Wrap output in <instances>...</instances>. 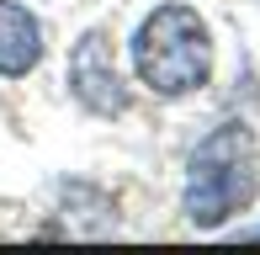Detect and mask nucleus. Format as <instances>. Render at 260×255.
Instances as JSON below:
<instances>
[{"instance_id": "1", "label": "nucleus", "mask_w": 260, "mask_h": 255, "mask_svg": "<svg viewBox=\"0 0 260 255\" xmlns=\"http://www.w3.org/2000/svg\"><path fill=\"white\" fill-rule=\"evenodd\" d=\"M260 197V149L244 122H218L186 160L181 213L191 229H223Z\"/></svg>"}, {"instance_id": "2", "label": "nucleus", "mask_w": 260, "mask_h": 255, "mask_svg": "<svg viewBox=\"0 0 260 255\" xmlns=\"http://www.w3.org/2000/svg\"><path fill=\"white\" fill-rule=\"evenodd\" d=\"M133 75L154 96L181 101L212 80V32L191 6H154L133 32Z\"/></svg>"}, {"instance_id": "3", "label": "nucleus", "mask_w": 260, "mask_h": 255, "mask_svg": "<svg viewBox=\"0 0 260 255\" xmlns=\"http://www.w3.org/2000/svg\"><path fill=\"white\" fill-rule=\"evenodd\" d=\"M69 90L90 117H122L127 112V85L112 64V38L106 27H90L85 38L69 48Z\"/></svg>"}, {"instance_id": "4", "label": "nucleus", "mask_w": 260, "mask_h": 255, "mask_svg": "<svg viewBox=\"0 0 260 255\" xmlns=\"http://www.w3.org/2000/svg\"><path fill=\"white\" fill-rule=\"evenodd\" d=\"M43 64V21L16 0H0V80H27Z\"/></svg>"}, {"instance_id": "5", "label": "nucleus", "mask_w": 260, "mask_h": 255, "mask_svg": "<svg viewBox=\"0 0 260 255\" xmlns=\"http://www.w3.org/2000/svg\"><path fill=\"white\" fill-rule=\"evenodd\" d=\"M239 234H244V239H260V229H239Z\"/></svg>"}]
</instances>
